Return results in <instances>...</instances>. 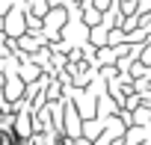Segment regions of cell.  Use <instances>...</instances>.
<instances>
[]
</instances>
